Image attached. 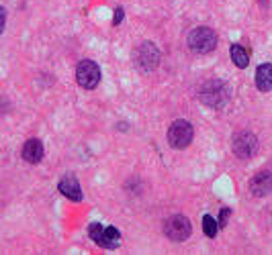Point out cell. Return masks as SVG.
Returning a JSON list of instances; mask_svg holds the SVG:
<instances>
[{"label": "cell", "mask_w": 272, "mask_h": 255, "mask_svg": "<svg viewBox=\"0 0 272 255\" xmlns=\"http://www.w3.org/2000/svg\"><path fill=\"white\" fill-rule=\"evenodd\" d=\"M199 100L209 109H223L229 102V86L221 80H211L201 88Z\"/></svg>", "instance_id": "cell-1"}, {"label": "cell", "mask_w": 272, "mask_h": 255, "mask_svg": "<svg viewBox=\"0 0 272 255\" xmlns=\"http://www.w3.org/2000/svg\"><path fill=\"white\" fill-rule=\"evenodd\" d=\"M186 43H188L190 51L203 56V53H211L217 47V35L213 29H209V27H199V29L190 31Z\"/></svg>", "instance_id": "cell-2"}, {"label": "cell", "mask_w": 272, "mask_h": 255, "mask_svg": "<svg viewBox=\"0 0 272 255\" xmlns=\"http://www.w3.org/2000/svg\"><path fill=\"white\" fill-rule=\"evenodd\" d=\"M133 59H135V65H137L141 72H154L160 65L162 53L152 41H143L137 49H135Z\"/></svg>", "instance_id": "cell-3"}, {"label": "cell", "mask_w": 272, "mask_h": 255, "mask_svg": "<svg viewBox=\"0 0 272 255\" xmlns=\"http://www.w3.org/2000/svg\"><path fill=\"white\" fill-rule=\"evenodd\" d=\"M193 137H195V131H193V125L188 120L180 118V120H174L172 127L168 129V143L174 149H184L193 143Z\"/></svg>", "instance_id": "cell-4"}, {"label": "cell", "mask_w": 272, "mask_h": 255, "mask_svg": "<svg viewBox=\"0 0 272 255\" xmlns=\"http://www.w3.org/2000/svg\"><path fill=\"white\" fill-rule=\"evenodd\" d=\"M164 233L170 241L182 243V241H186L190 235H193V225H190V221L186 217H182V214H174V217H170L166 221Z\"/></svg>", "instance_id": "cell-5"}, {"label": "cell", "mask_w": 272, "mask_h": 255, "mask_svg": "<svg viewBox=\"0 0 272 255\" xmlns=\"http://www.w3.org/2000/svg\"><path fill=\"white\" fill-rule=\"evenodd\" d=\"M76 82L82 86L84 90H94L101 82V70L99 65L90 61V59H84L78 63L76 68Z\"/></svg>", "instance_id": "cell-6"}, {"label": "cell", "mask_w": 272, "mask_h": 255, "mask_svg": "<svg viewBox=\"0 0 272 255\" xmlns=\"http://www.w3.org/2000/svg\"><path fill=\"white\" fill-rule=\"evenodd\" d=\"M231 149H234L236 157H239V159H250L258 151V139H256L254 133L241 131V133H238V135L234 137Z\"/></svg>", "instance_id": "cell-7"}, {"label": "cell", "mask_w": 272, "mask_h": 255, "mask_svg": "<svg viewBox=\"0 0 272 255\" xmlns=\"http://www.w3.org/2000/svg\"><path fill=\"white\" fill-rule=\"evenodd\" d=\"M250 192L254 196H266L272 192V171L264 170L258 171L256 176L250 180Z\"/></svg>", "instance_id": "cell-8"}, {"label": "cell", "mask_w": 272, "mask_h": 255, "mask_svg": "<svg viewBox=\"0 0 272 255\" xmlns=\"http://www.w3.org/2000/svg\"><path fill=\"white\" fill-rule=\"evenodd\" d=\"M58 188H60V192H62L66 198L74 200V202H80V200H82V190H80V182L76 180V176H72V173L64 176V178L60 180Z\"/></svg>", "instance_id": "cell-9"}, {"label": "cell", "mask_w": 272, "mask_h": 255, "mask_svg": "<svg viewBox=\"0 0 272 255\" xmlns=\"http://www.w3.org/2000/svg\"><path fill=\"white\" fill-rule=\"evenodd\" d=\"M23 157H25V162H29V164H39L43 159V143L35 137L29 139L23 145Z\"/></svg>", "instance_id": "cell-10"}, {"label": "cell", "mask_w": 272, "mask_h": 255, "mask_svg": "<svg viewBox=\"0 0 272 255\" xmlns=\"http://www.w3.org/2000/svg\"><path fill=\"white\" fill-rule=\"evenodd\" d=\"M256 88L260 92L272 90V63H262L256 70Z\"/></svg>", "instance_id": "cell-11"}, {"label": "cell", "mask_w": 272, "mask_h": 255, "mask_svg": "<svg viewBox=\"0 0 272 255\" xmlns=\"http://www.w3.org/2000/svg\"><path fill=\"white\" fill-rule=\"evenodd\" d=\"M231 59H234V63L238 65V68H248L250 63V57H248V51L243 49L241 45H231Z\"/></svg>", "instance_id": "cell-12"}, {"label": "cell", "mask_w": 272, "mask_h": 255, "mask_svg": "<svg viewBox=\"0 0 272 255\" xmlns=\"http://www.w3.org/2000/svg\"><path fill=\"white\" fill-rule=\"evenodd\" d=\"M88 235H90V239H92L97 245H101V247H104V249H111V245H108L106 239H104V229H102L99 223H92V225L88 227Z\"/></svg>", "instance_id": "cell-13"}, {"label": "cell", "mask_w": 272, "mask_h": 255, "mask_svg": "<svg viewBox=\"0 0 272 255\" xmlns=\"http://www.w3.org/2000/svg\"><path fill=\"white\" fill-rule=\"evenodd\" d=\"M203 233H205L207 237H211V239L217 235V221L213 217H209V214L203 217Z\"/></svg>", "instance_id": "cell-14"}, {"label": "cell", "mask_w": 272, "mask_h": 255, "mask_svg": "<svg viewBox=\"0 0 272 255\" xmlns=\"http://www.w3.org/2000/svg\"><path fill=\"white\" fill-rule=\"evenodd\" d=\"M121 21H123V8L117 6V10H115V19H113V25H119Z\"/></svg>", "instance_id": "cell-15"}, {"label": "cell", "mask_w": 272, "mask_h": 255, "mask_svg": "<svg viewBox=\"0 0 272 255\" xmlns=\"http://www.w3.org/2000/svg\"><path fill=\"white\" fill-rule=\"evenodd\" d=\"M227 217H229V208L221 210V214H219V225H221V227H225V225H227Z\"/></svg>", "instance_id": "cell-16"}, {"label": "cell", "mask_w": 272, "mask_h": 255, "mask_svg": "<svg viewBox=\"0 0 272 255\" xmlns=\"http://www.w3.org/2000/svg\"><path fill=\"white\" fill-rule=\"evenodd\" d=\"M4 21H6V12H4V8H0V33L4 29Z\"/></svg>", "instance_id": "cell-17"}]
</instances>
